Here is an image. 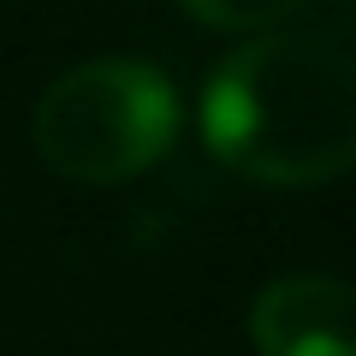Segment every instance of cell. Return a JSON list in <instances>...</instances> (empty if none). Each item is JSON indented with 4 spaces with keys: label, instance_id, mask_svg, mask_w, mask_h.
<instances>
[{
    "label": "cell",
    "instance_id": "6da1fadb",
    "mask_svg": "<svg viewBox=\"0 0 356 356\" xmlns=\"http://www.w3.org/2000/svg\"><path fill=\"white\" fill-rule=\"evenodd\" d=\"M214 161L255 184H327L356 166V54L321 36H255L202 89Z\"/></svg>",
    "mask_w": 356,
    "mask_h": 356
},
{
    "label": "cell",
    "instance_id": "7a4b0ae2",
    "mask_svg": "<svg viewBox=\"0 0 356 356\" xmlns=\"http://www.w3.org/2000/svg\"><path fill=\"white\" fill-rule=\"evenodd\" d=\"M178 137V89L149 60H83L36 102V154L72 184H125Z\"/></svg>",
    "mask_w": 356,
    "mask_h": 356
},
{
    "label": "cell",
    "instance_id": "3957f363",
    "mask_svg": "<svg viewBox=\"0 0 356 356\" xmlns=\"http://www.w3.org/2000/svg\"><path fill=\"white\" fill-rule=\"evenodd\" d=\"M261 356H356V285L327 273L273 280L250 309Z\"/></svg>",
    "mask_w": 356,
    "mask_h": 356
},
{
    "label": "cell",
    "instance_id": "277c9868",
    "mask_svg": "<svg viewBox=\"0 0 356 356\" xmlns=\"http://www.w3.org/2000/svg\"><path fill=\"white\" fill-rule=\"evenodd\" d=\"M184 6L208 30H267L280 18H291L303 0H184Z\"/></svg>",
    "mask_w": 356,
    "mask_h": 356
}]
</instances>
